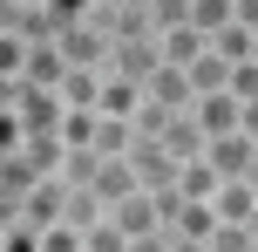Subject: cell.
I'll return each instance as SVG.
<instances>
[{"instance_id":"cell-8","label":"cell","mask_w":258,"mask_h":252,"mask_svg":"<svg viewBox=\"0 0 258 252\" xmlns=\"http://www.w3.org/2000/svg\"><path fill=\"white\" fill-rule=\"evenodd\" d=\"M136 191H143L136 164H129V157H109V164H102V177H95V198L116 212V205H122V198H136Z\"/></svg>"},{"instance_id":"cell-18","label":"cell","mask_w":258,"mask_h":252,"mask_svg":"<svg viewBox=\"0 0 258 252\" xmlns=\"http://www.w3.org/2000/svg\"><path fill=\"white\" fill-rule=\"evenodd\" d=\"M170 232H183V239H211V232H218V212L197 205V198H183V212H177V225H170Z\"/></svg>"},{"instance_id":"cell-14","label":"cell","mask_w":258,"mask_h":252,"mask_svg":"<svg viewBox=\"0 0 258 252\" xmlns=\"http://www.w3.org/2000/svg\"><path fill=\"white\" fill-rule=\"evenodd\" d=\"M238 21V0H190V27L197 34H224Z\"/></svg>"},{"instance_id":"cell-31","label":"cell","mask_w":258,"mask_h":252,"mask_svg":"<svg viewBox=\"0 0 258 252\" xmlns=\"http://www.w3.org/2000/svg\"><path fill=\"white\" fill-rule=\"evenodd\" d=\"M251 239H258V212H251Z\"/></svg>"},{"instance_id":"cell-22","label":"cell","mask_w":258,"mask_h":252,"mask_svg":"<svg viewBox=\"0 0 258 252\" xmlns=\"http://www.w3.org/2000/svg\"><path fill=\"white\" fill-rule=\"evenodd\" d=\"M0 252H41V232L21 225V218H7V239H0Z\"/></svg>"},{"instance_id":"cell-5","label":"cell","mask_w":258,"mask_h":252,"mask_svg":"<svg viewBox=\"0 0 258 252\" xmlns=\"http://www.w3.org/2000/svg\"><path fill=\"white\" fill-rule=\"evenodd\" d=\"M156 143H163V150H170L177 164H197V157L211 150V136H204V123H197L190 109H183V116H170V130L156 136Z\"/></svg>"},{"instance_id":"cell-2","label":"cell","mask_w":258,"mask_h":252,"mask_svg":"<svg viewBox=\"0 0 258 252\" xmlns=\"http://www.w3.org/2000/svg\"><path fill=\"white\" fill-rule=\"evenodd\" d=\"M197 123H204V136L218 143V136H238V123H245V103H238L231 89H218V95H197V109H190Z\"/></svg>"},{"instance_id":"cell-29","label":"cell","mask_w":258,"mask_h":252,"mask_svg":"<svg viewBox=\"0 0 258 252\" xmlns=\"http://www.w3.org/2000/svg\"><path fill=\"white\" fill-rule=\"evenodd\" d=\"M245 184H251V191H258V157H251V171H245Z\"/></svg>"},{"instance_id":"cell-13","label":"cell","mask_w":258,"mask_h":252,"mask_svg":"<svg viewBox=\"0 0 258 252\" xmlns=\"http://www.w3.org/2000/svg\"><path fill=\"white\" fill-rule=\"evenodd\" d=\"M68 225H75V232H95V225H109V205L95 198V191H75V184H68Z\"/></svg>"},{"instance_id":"cell-12","label":"cell","mask_w":258,"mask_h":252,"mask_svg":"<svg viewBox=\"0 0 258 252\" xmlns=\"http://www.w3.org/2000/svg\"><path fill=\"white\" fill-rule=\"evenodd\" d=\"M211 55V34H197V27H170L163 34V62L170 68H190V62H204Z\"/></svg>"},{"instance_id":"cell-3","label":"cell","mask_w":258,"mask_h":252,"mask_svg":"<svg viewBox=\"0 0 258 252\" xmlns=\"http://www.w3.org/2000/svg\"><path fill=\"white\" fill-rule=\"evenodd\" d=\"M143 89H150V103L156 109H177V116H183V109H197V89H190V68H156V75L150 82H143Z\"/></svg>"},{"instance_id":"cell-27","label":"cell","mask_w":258,"mask_h":252,"mask_svg":"<svg viewBox=\"0 0 258 252\" xmlns=\"http://www.w3.org/2000/svg\"><path fill=\"white\" fill-rule=\"evenodd\" d=\"M170 252H211L204 239H183V232H170Z\"/></svg>"},{"instance_id":"cell-26","label":"cell","mask_w":258,"mask_h":252,"mask_svg":"<svg viewBox=\"0 0 258 252\" xmlns=\"http://www.w3.org/2000/svg\"><path fill=\"white\" fill-rule=\"evenodd\" d=\"M129 252H170V232H150V239H129Z\"/></svg>"},{"instance_id":"cell-7","label":"cell","mask_w":258,"mask_h":252,"mask_svg":"<svg viewBox=\"0 0 258 252\" xmlns=\"http://www.w3.org/2000/svg\"><path fill=\"white\" fill-rule=\"evenodd\" d=\"M251 157H258V143H251L245 130H238V136H218V143L204 150V164H211L218 177H245V171H251Z\"/></svg>"},{"instance_id":"cell-25","label":"cell","mask_w":258,"mask_h":252,"mask_svg":"<svg viewBox=\"0 0 258 252\" xmlns=\"http://www.w3.org/2000/svg\"><path fill=\"white\" fill-rule=\"evenodd\" d=\"M41 252H82V232H75V225H54V232H41Z\"/></svg>"},{"instance_id":"cell-24","label":"cell","mask_w":258,"mask_h":252,"mask_svg":"<svg viewBox=\"0 0 258 252\" xmlns=\"http://www.w3.org/2000/svg\"><path fill=\"white\" fill-rule=\"evenodd\" d=\"M48 14H54L61 27H75V21H89V14H95V0H48Z\"/></svg>"},{"instance_id":"cell-28","label":"cell","mask_w":258,"mask_h":252,"mask_svg":"<svg viewBox=\"0 0 258 252\" xmlns=\"http://www.w3.org/2000/svg\"><path fill=\"white\" fill-rule=\"evenodd\" d=\"M238 130H245L251 143H258V103H245V123H238Z\"/></svg>"},{"instance_id":"cell-19","label":"cell","mask_w":258,"mask_h":252,"mask_svg":"<svg viewBox=\"0 0 258 252\" xmlns=\"http://www.w3.org/2000/svg\"><path fill=\"white\" fill-rule=\"evenodd\" d=\"M82 252H129V232L109 218V225H95V232H82Z\"/></svg>"},{"instance_id":"cell-17","label":"cell","mask_w":258,"mask_h":252,"mask_svg":"<svg viewBox=\"0 0 258 252\" xmlns=\"http://www.w3.org/2000/svg\"><path fill=\"white\" fill-rule=\"evenodd\" d=\"M251 48H258V34H251V27H238V21L224 27V34H211V55H224L231 68H238V62H251Z\"/></svg>"},{"instance_id":"cell-15","label":"cell","mask_w":258,"mask_h":252,"mask_svg":"<svg viewBox=\"0 0 258 252\" xmlns=\"http://www.w3.org/2000/svg\"><path fill=\"white\" fill-rule=\"evenodd\" d=\"M218 184H224V177L211 171L204 157H197V164H183V177H177V191H183V198H197V205H211V198H218Z\"/></svg>"},{"instance_id":"cell-4","label":"cell","mask_w":258,"mask_h":252,"mask_svg":"<svg viewBox=\"0 0 258 252\" xmlns=\"http://www.w3.org/2000/svg\"><path fill=\"white\" fill-rule=\"evenodd\" d=\"M109 218H116L129 239H150V232H163V198H156V191H136V198H122Z\"/></svg>"},{"instance_id":"cell-6","label":"cell","mask_w":258,"mask_h":252,"mask_svg":"<svg viewBox=\"0 0 258 252\" xmlns=\"http://www.w3.org/2000/svg\"><path fill=\"white\" fill-rule=\"evenodd\" d=\"M211 212H218V225H251L258 191L245 184V177H224V184H218V198H211Z\"/></svg>"},{"instance_id":"cell-1","label":"cell","mask_w":258,"mask_h":252,"mask_svg":"<svg viewBox=\"0 0 258 252\" xmlns=\"http://www.w3.org/2000/svg\"><path fill=\"white\" fill-rule=\"evenodd\" d=\"M7 218H21V225H34V232H54V225H68V184H61V177H41V184L27 191V198L14 205Z\"/></svg>"},{"instance_id":"cell-30","label":"cell","mask_w":258,"mask_h":252,"mask_svg":"<svg viewBox=\"0 0 258 252\" xmlns=\"http://www.w3.org/2000/svg\"><path fill=\"white\" fill-rule=\"evenodd\" d=\"M7 7H48V0H7Z\"/></svg>"},{"instance_id":"cell-9","label":"cell","mask_w":258,"mask_h":252,"mask_svg":"<svg viewBox=\"0 0 258 252\" xmlns=\"http://www.w3.org/2000/svg\"><path fill=\"white\" fill-rule=\"evenodd\" d=\"M34 184H41V171H34L27 157H21V150H7V157H0V205L14 212V205H21V198H27Z\"/></svg>"},{"instance_id":"cell-20","label":"cell","mask_w":258,"mask_h":252,"mask_svg":"<svg viewBox=\"0 0 258 252\" xmlns=\"http://www.w3.org/2000/svg\"><path fill=\"white\" fill-rule=\"evenodd\" d=\"M204 245H211V252H258V239H251V225H218V232H211Z\"/></svg>"},{"instance_id":"cell-11","label":"cell","mask_w":258,"mask_h":252,"mask_svg":"<svg viewBox=\"0 0 258 252\" xmlns=\"http://www.w3.org/2000/svg\"><path fill=\"white\" fill-rule=\"evenodd\" d=\"M21 157L34 164L41 177H61V171H68V136H27V143H21Z\"/></svg>"},{"instance_id":"cell-10","label":"cell","mask_w":258,"mask_h":252,"mask_svg":"<svg viewBox=\"0 0 258 252\" xmlns=\"http://www.w3.org/2000/svg\"><path fill=\"white\" fill-rule=\"evenodd\" d=\"M102 82H109V68H68L61 103L68 109H102Z\"/></svg>"},{"instance_id":"cell-21","label":"cell","mask_w":258,"mask_h":252,"mask_svg":"<svg viewBox=\"0 0 258 252\" xmlns=\"http://www.w3.org/2000/svg\"><path fill=\"white\" fill-rule=\"evenodd\" d=\"M95 130H102V116H95V109H68V123H61L68 143H95Z\"/></svg>"},{"instance_id":"cell-23","label":"cell","mask_w":258,"mask_h":252,"mask_svg":"<svg viewBox=\"0 0 258 252\" xmlns=\"http://www.w3.org/2000/svg\"><path fill=\"white\" fill-rule=\"evenodd\" d=\"M231 95H238V103H258V62H238L231 68Z\"/></svg>"},{"instance_id":"cell-16","label":"cell","mask_w":258,"mask_h":252,"mask_svg":"<svg viewBox=\"0 0 258 252\" xmlns=\"http://www.w3.org/2000/svg\"><path fill=\"white\" fill-rule=\"evenodd\" d=\"M190 89H197V95L231 89V62H224V55H204V62H190Z\"/></svg>"}]
</instances>
